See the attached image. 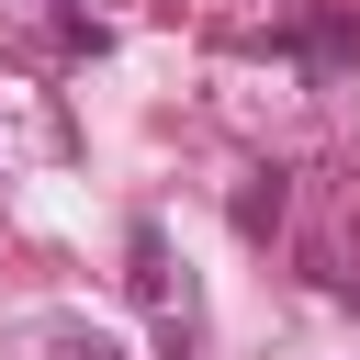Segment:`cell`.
<instances>
[{
  "mask_svg": "<svg viewBox=\"0 0 360 360\" xmlns=\"http://www.w3.org/2000/svg\"><path fill=\"white\" fill-rule=\"evenodd\" d=\"M56 360H124L112 338H56Z\"/></svg>",
  "mask_w": 360,
  "mask_h": 360,
  "instance_id": "7a4b0ae2",
  "label": "cell"
},
{
  "mask_svg": "<svg viewBox=\"0 0 360 360\" xmlns=\"http://www.w3.org/2000/svg\"><path fill=\"white\" fill-rule=\"evenodd\" d=\"M236 225H248V236H259V225H281V169H270V180H248V191H236Z\"/></svg>",
  "mask_w": 360,
  "mask_h": 360,
  "instance_id": "6da1fadb",
  "label": "cell"
}]
</instances>
